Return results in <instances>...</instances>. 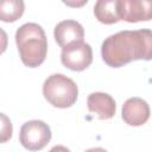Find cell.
Instances as JSON below:
<instances>
[{
    "label": "cell",
    "mask_w": 152,
    "mask_h": 152,
    "mask_svg": "<svg viewBox=\"0 0 152 152\" xmlns=\"http://www.w3.org/2000/svg\"><path fill=\"white\" fill-rule=\"evenodd\" d=\"M84 152H107V151L104 148H102V147H93V148H89V150H87Z\"/></svg>",
    "instance_id": "5bb4252c"
},
{
    "label": "cell",
    "mask_w": 152,
    "mask_h": 152,
    "mask_svg": "<svg viewBox=\"0 0 152 152\" xmlns=\"http://www.w3.org/2000/svg\"><path fill=\"white\" fill-rule=\"evenodd\" d=\"M49 152H70V150L63 145H57V146H53Z\"/></svg>",
    "instance_id": "4fadbf2b"
},
{
    "label": "cell",
    "mask_w": 152,
    "mask_h": 152,
    "mask_svg": "<svg viewBox=\"0 0 152 152\" xmlns=\"http://www.w3.org/2000/svg\"><path fill=\"white\" fill-rule=\"evenodd\" d=\"M53 36L57 44L62 49H64L74 43L83 42L84 30L80 23L69 19V20H63L56 25Z\"/></svg>",
    "instance_id": "ba28073f"
},
{
    "label": "cell",
    "mask_w": 152,
    "mask_h": 152,
    "mask_svg": "<svg viewBox=\"0 0 152 152\" xmlns=\"http://www.w3.org/2000/svg\"><path fill=\"white\" fill-rule=\"evenodd\" d=\"M25 5L21 0H4L0 4V19L5 23H12L19 19L24 13Z\"/></svg>",
    "instance_id": "8fae6325"
},
{
    "label": "cell",
    "mask_w": 152,
    "mask_h": 152,
    "mask_svg": "<svg viewBox=\"0 0 152 152\" xmlns=\"http://www.w3.org/2000/svg\"><path fill=\"white\" fill-rule=\"evenodd\" d=\"M150 106L140 97H131L122 106V120L129 126H141L150 119Z\"/></svg>",
    "instance_id": "52a82bcc"
},
{
    "label": "cell",
    "mask_w": 152,
    "mask_h": 152,
    "mask_svg": "<svg viewBox=\"0 0 152 152\" xmlns=\"http://www.w3.org/2000/svg\"><path fill=\"white\" fill-rule=\"evenodd\" d=\"M15 43L21 62L28 68L39 66L46 57L48 40L43 27L36 23H26L15 32Z\"/></svg>",
    "instance_id": "7a4b0ae2"
},
{
    "label": "cell",
    "mask_w": 152,
    "mask_h": 152,
    "mask_svg": "<svg viewBox=\"0 0 152 152\" xmlns=\"http://www.w3.org/2000/svg\"><path fill=\"white\" fill-rule=\"evenodd\" d=\"M119 0H99L94 6V14L102 24H115L120 20L118 12Z\"/></svg>",
    "instance_id": "30bf717a"
},
{
    "label": "cell",
    "mask_w": 152,
    "mask_h": 152,
    "mask_svg": "<svg viewBox=\"0 0 152 152\" xmlns=\"http://www.w3.org/2000/svg\"><path fill=\"white\" fill-rule=\"evenodd\" d=\"M62 63L70 70L82 71L93 62V50L88 43L77 42L64 49L61 53Z\"/></svg>",
    "instance_id": "5b68a950"
},
{
    "label": "cell",
    "mask_w": 152,
    "mask_h": 152,
    "mask_svg": "<svg viewBox=\"0 0 152 152\" xmlns=\"http://www.w3.org/2000/svg\"><path fill=\"white\" fill-rule=\"evenodd\" d=\"M120 20L128 23L147 21L152 19V0H119Z\"/></svg>",
    "instance_id": "8992f818"
},
{
    "label": "cell",
    "mask_w": 152,
    "mask_h": 152,
    "mask_svg": "<svg viewBox=\"0 0 152 152\" xmlns=\"http://www.w3.org/2000/svg\"><path fill=\"white\" fill-rule=\"evenodd\" d=\"M2 118V141H7L12 137V125L5 114H1Z\"/></svg>",
    "instance_id": "7c38bea8"
},
{
    "label": "cell",
    "mask_w": 152,
    "mask_h": 152,
    "mask_svg": "<svg viewBox=\"0 0 152 152\" xmlns=\"http://www.w3.org/2000/svg\"><path fill=\"white\" fill-rule=\"evenodd\" d=\"M87 106L90 113H94L100 120H107L114 116L116 104L114 99L107 93H91L88 96Z\"/></svg>",
    "instance_id": "9c48e42d"
},
{
    "label": "cell",
    "mask_w": 152,
    "mask_h": 152,
    "mask_svg": "<svg viewBox=\"0 0 152 152\" xmlns=\"http://www.w3.org/2000/svg\"><path fill=\"white\" fill-rule=\"evenodd\" d=\"M101 56L112 68L124 66L132 61H150L152 59V31L141 28L114 33L103 40Z\"/></svg>",
    "instance_id": "6da1fadb"
},
{
    "label": "cell",
    "mask_w": 152,
    "mask_h": 152,
    "mask_svg": "<svg viewBox=\"0 0 152 152\" xmlns=\"http://www.w3.org/2000/svg\"><path fill=\"white\" fill-rule=\"evenodd\" d=\"M43 95L45 100L57 108L71 107L78 96L76 83L63 74L50 75L43 84Z\"/></svg>",
    "instance_id": "3957f363"
},
{
    "label": "cell",
    "mask_w": 152,
    "mask_h": 152,
    "mask_svg": "<svg viewBox=\"0 0 152 152\" xmlns=\"http://www.w3.org/2000/svg\"><path fill=\"white\" fill-rule=\"evenodd\" d=\"M51 140V129L42 120H31L25 122L19 132L20 144L28 151H39Z\"/></svg>",
    "instance_id": "277c9868"
}]
</instances>
